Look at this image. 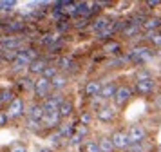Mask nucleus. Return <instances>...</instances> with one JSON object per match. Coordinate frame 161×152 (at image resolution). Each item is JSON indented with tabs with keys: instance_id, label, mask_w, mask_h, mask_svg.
Segmentation results:
<instances>
[{
	"instance_id": "obj_1",
	"label": "nucleus",
	"mask_w": 161,
	"mask_h": 152,
	"mask_svg": "<svg viewBox=\"0 0 161 152\" xmlns=\"http://www.w3.org/2000/svg\"><path fill=\"white\" fill-rule=\"evenodd\" d=\"M152 56H154V51L150 49V47H145V45L134 47V49L127 54V58L132 60V62H136V64H145V62H148Z\"/></svg>"
},
{
	"instance_id": "obj_48",
	"label": "nucleus",
	"mask_w": 161,
	"mask_h": 152,
	"mask_svg": "<svg viewBox=\"0 0 161 152\" xmlns=\"http://www.w3.org/2000/svg\"><path fill=\"white\" fill-rule=\"evenodd\" d=\"M0 105H2V103H0Z\"/></svg>"
},
{
	"instance_id": "obj_47",
	"label": "nucleus",
	"mask_w": 161,
	"mask_h": 152,
	"mask_svg": "<svg viewBox=\"0 0 161 152\" xmlns=\"http://www.w3.org/2000/svg\"><path fill=\"white\" fill-rule=\"evenodd\" d=\"M156 152H161V147H158V149H156Z\"/></svg>"
},
{
	"instance_id": "obj_30",
	"label": "nucleus",
	"mask_w": 161,
	"mask_h": 152,
	"mask_svg": "<svg viewBox=\"0 0 161 152\" xmlns=\"http://www.w3.org/2000/svg\"><path fill=\"white\" fill-rule=\"evenodd\" d=\"M71 65H73V60L69 56H64V58H60V62H58V67L60 69H71Z\"/></svg>"
},
{
	"instance_id": "obj_31",
	"label": "nucleus",
	"mask_w": 161,
	"mask_h": 152,
	"mask_svg": "<svg viewBox=\"0 0 161 152\" xmlns=\"http://www.w3.org/2000/svg\"><path fill=\"white\" fill-rule=\"evenodd\" d=\"M40 127H44V125H42V121L27 120V129H29V130H40Z\"/></svg>"
},
{
	"instance_id": "obj_13",
	"label": "nucleus",
	"mask_w": 161,
	"mask_h": 152,
	"mask_svg": "<svg viewBox=\"0 0 161 152\" xmlns=\"http://www.w3.org/2000/svg\"><path fill=\"white\" fill-rule=\"evenodd\" d=\"M67 83H69V80H67L65 74H56L54 78L51 80V91H56V93H60L64 87H67Z\"/></svg>"
},
{
	"instance_id": "obj_35",
	"label": "nucleus",
	"mask_w": 161,
	"mask_h": 152,
	"mask_svg": "<svg viewBox=\"0 0 161 152\" xmlns=\"http://www.w3.org/2000/svg\"><path fill=\"white\" fill-rule=\"evenodd\" d=\"M74 132H76V134H80L81 138H85V136L89 134V127H85V125H78Z\"/></svg>"
},
{
	"instance_id": "obj_26",
	"label": "nucleus",
	"mask_w": 161,
	"mask_h": 152,
	"mask_svg": "<svg viewBox=\"0 0 161 152\" xmlns=\"http://www.w3.org/2000/svg\"><path fill=\"white\" fill-rule=\"evenodd\" d=\"M103 51H105V53H110V54H116L118 51H119V43L118 42H107L103 45Z\"/></svg>"
},
{
	"instance_id": "obj_7",
	"label": "nucleus",
	"mask_w": 161,
	"mask_h": 152,
	"mask_svg": "<svg viewBox=\"0 0 161 152\" xmlns=\"http://www.w3.org/2000/svg\"><path fill=\"white\" fill-rule=\"evenodd\" d=\"M24 109H25V103H24V100H22V98H15V100H13V101L8 105L6 114H8L9 120H11V118H18L20 114H24Z\"/></svg>"
},
{
	"instance_id": "obj_15",
	"label": "nucleus",
	"mask_w": 161,
	"mask_h": 152,
	"mask_svg": "<svg viewBox=\"0 0 161 152\" xmlns=\"http://www.w3.org/2000/svg\"><path fill=\"white\" fill-rule=\"evenodd\" d=\"M109 25H110V18L109 16H96L94 22H92V31L102 33L103 29H107Z\"/></svg>"
},
{
	"instance_id": "obj_45",
	"label": "nucleus",
	"mask_w": 161,
	"mask_h": 152,
	"mask_svg": "<svg viewBox=\"0 0 161 152\" xmlns=\"http://www.w3.org/2000/svg\"><path fill=\"white\" fill-rule=\"evenodd\" d=\"M147 6H148V7H158V6H159V2H158V0H148V2H147Z\"/></svg>"
},
{
	"instance_id": "obj_4",
	"label": "nucleus",
	"mask_w": 161,
	"mask_h": 152,
	"mask_svg": "<svg viewBox=\"0 0 161 152\" xmlns=\"http://www.w3.org/2000/svg\"><path fill=\"white\" fill-rule=\"evenodd\" d=\"M154 89H156V82H154L152 76H148V78H138V80H136V93L141 94V96L150 94Z\"/></svg>"
},
{
	"instance_id": "obj_43",
	"label": "nucleus",
	"mask_w": 161,
	"mask_h": 152,
	"mask_svg": "<svg viewBox=\"0 0 161 152\" xmlns=\"http://www.w3.org/2000/svg\"><path fill=\"white\" fill-rule=\"evenodd\" d=\"M36 152H54V149H51V147H40V149H36Z\"/></svg>"
},
{
	"instance_id": "obj_23",
	"label": "nucleus",
	"mask_w": 161,
	"mask_h": 152,
	"mask_svg": "<svg viewBox=\"0 0 161 152\" xmlns=\"http://www.w3.org/2000/svg\"><path fill=\"white\" fill-rule=\"evenodd\" d=\"M139 25L141 24H132V22H129V25L123 29V36H134L139 31Z\"/></svg>"
},
{
	"instance_id": "obj_29",
	"label": "nucleus",
	"mask_w": 161,
	"mask_h": 152,
	"mask_svg": "<svg viewBox=\"0 0 161 152\" xmlns=\"http://www.w3.org/2000/svg\"><path fill=\"white\" fill-rule=\"evenodd\" d=\"M83 152H102V150H100V145L96 141H87L85 147H83Z\"/></svg>"
},
{
	"instance_id": "obj_24",
	"label": "nucleus",
	"mask_w": 161,
	"mask_h": 152,
	"mask_svg": "<svg viewBox=\"0 0 161 152\" xmlns=\"http://www.w3.org/2000/svg\"><path fill=\"white\" fill-rule=\"evenodd\" d=\"M56 74H58V67H53V65H47V67H45V71L42 72V76H44L45 80H49V82H51Z\"/></svg>"
},
{
	"instance_id": "obj_25",
	"label": "nucleus",
	"mask_w": 161,
	"mask_h": 152,
	"mask_svg": "<svg viewBox=\"0 0 161 152\" xmlns=\"http://www.w3.org/2000/svg\"><path fill=\"white\" fill-rule=\"evenodd\" d=\"M114 33H116V24H110L107 29H103L102 33H98V38H100V40H105L107 36L114 35Z\"/></svg>"
},
{
	"instance_id": "obj_28",
	"label": "nucleus",
	"mask_w": 161,
	"mask_h": 152,
	"mask_svg": "<svg viewBox=\"0 0 161 152\" xmlns=\"http://www.w3.org/2000/svg\"><path fill=\"white\" fill-rule=\"evenodd\" d=\"M148 42L156 45V47H161V33H150L148 35Z\"/></svg>"
},
{
	"instance_id": "obj_17",
	"label": "nucleus",
	"mask_w": 161,
	"mask_h": 152,
	"mask_svg": "<svg viewBox=\"0 0 161 152\" xmlns=\"http://www.w3.org/2000/svg\"><path fill=\"white\" fill-rule=\"evenodd\" d=\"M42 125L44 127H56V125H60L58 112H45L44 120H42Z\"/></svg>"
},
{
	"instance_id": "obj_19",
	"label": "nucleus",
	"mask_w": 161,
	"mask_h": 152,
	"mask_svg": "<svg viewBox=\"0 0 161 152\" xmlns=\"http://www.w3.org/2000/svg\"><path fill=\"white\" fill-rule=\"evenodd\" d=\"M29 64H31L29 60L18 53V56L11 62V69H13V71H20V69H24V67H29Z\"/></svg>"
},
{
	"instance_id": "obj_12",
	"label": "nucleus",
	"mask_w": 161,
	"mask_h": 152,
	"mask_svg": "<svg viewBox=\"0 0 161 152\" xmlns=\"http://www.w3.org/2000/svg\"><path fill=\"white\" fill-rule=\"evenodd\" d=\"M45 67H47V62L42 60V58H36V60H33L27 67V71L29 74H36V76H42V72L45 71Z\"/></svg>"
},
{
	"instance_id": "obj_39",
	"label": "nucleus",
	"mask_w": 161,
	"mask_h": 152,
	"mask_svg": "<svg viewBox=\"0 0 161 152\" xmlns=\"http://www.w3.org/2000/svg\"><path fill=\"white\" fill-rule=\"evenodd\" d=\"M80 121H81V125H85V127H87L89 123H91V114H89V112L80 114Z\"/></svg>"
},
{
	"instance_id": "obj_8",
	"label": "nucleus",
	"mask_w": 161,
	"mask_h": 152,
	"mask_svg": "<svg viewBox=\"0 0 161 152\" xmlns=\"http://www.w3.org/2000/svg\"><path fill=\"white\" fill-rule=\"evenodd\" d=\"M110 141H112V145H114V149H119V150H127V147L130 145V141H129V136H127L125 132H121V130L112 132Z\"/></svg>"
},
{
	"instance_id": "obj_22",
	"label": "nucleus",
	"mask_w": 161,
	"mask_h": 152,
	"mask_svg": "<svg viewBox=\"0 0 161 152\" xmlns=\"http://www.w3.org/2000/svg\"><path fill=\"white\" fill-rule=\"evenodd\" d=\"M98 145H100V150L102 152H112L114 150V145H112V141H110L109 136H103L100 141H98Z\"/></svg>"
},
{
	"instance_id": "obj_41",
	"label": "nucleus",
	"mask_w": 161,
	"mask_h": 152,
	"mask_svg": "<svg viewBox=\"0 0 161 152\" xmlns=\"http://www.w3.org/2000/svg\"><path fill=\"white\" fill-rule=\"evenodd\" d=\"M9 31H20V29H24V25L20 24V22H13L11 25H8Z\"/></svg>"
},
{
	"instance_id": "obj_46",
	"label": "nucleus",
	"mask_w": 161,
	"mask_h": 152,
	"mask_svg": "<svg viewBox=\"0 0 161 152\" xmlns=\"http://www.w3.org/2000/svg\"><path fill=\"white\" fill-rule=\"evenodd\" d=\"M156 103H158V107L161 109V96H159V98H158V100H156Z\"/></svg>"
},
{
	"instance_id": "obj_20",
	"label": "nucleus",
	"mask_w": 161,
	"mask_h": 152,
	"mask_svg": "<svg viewBox=\"0 0 161 152\" xmlns=\"http://www.w3.org/2000/svg\"><path fill=\"white\" fill-rule=\"evenodd\" d=\"M141 25H143L147 31H152V29H161V18H159V16H150V18H145Z\"/></svg>"
},
{
	"instance_id": "obj_11",
	"label": "nucleus",
	"mask_w": 161,
	"mask_h": 152,
	"mask_svg": "<svg viewBox=\"0 0 161 152\" xmlns=\"http://www.w3.org/2000/svg\"><path fill=\"white\" fill-rule=\"evenodd\" d=\"M116 91H118L116 83H114V82H107V83H103V87H102V91H100V96H98V98H102L103 101L110 100V98H114Z\"/></svg>"
},
{
	"instance_id": "obj_10",
	"label": "nucleus",
	"mask_w": 161,
	"mask_h": 152,
	"mask_svg": "<svg viewBox=\"0 0 161 152\" xmlns=\"http://www.w3.org/2000/svg\"><path fill=\"white\" fill-rule=\"evenodd\" d=\"M102 87H103V83L100 82V80H91V82H87V83H85V87H83V93H85V96H87V98H96V96H100Z\"/></svg>"
},
{
	"instance_id": "obj_21",
	"label": "nucleus",
	"mask_w": 161,
	"mask_h": 152,
	"mask_svg": "<svg viewBox=\"0 0 161 152\" xmlns=\"http://www.w3.org/2000/svg\"><path fill=\"white\" fill-rule=\"evenodd\" d=\"M58 134L64 138V139H65V138L69 139V138L74 134V125H71V123H62L60 129H58Z\"/></svg>"
},
{
	"instance_id": "obj_37",
	"label": "nucleus",
	"mask_w": 161,
	"mask_h": 152,
	"mask_svg": "<svg viewBox=\"0 0 161 152\" xmlns=\"http://www.w3.org/2000/svg\"><path fill=\"white\" fill-rule=\"evenodd\" d=\"M49 139H51V143L54 145V147H56V145H60V143H62V139H64V138L60 136L58 132H54V134H51V138H49Z\"/></svg>"
},
{
	"instance_id": "obj_36",
	"label": "nucleus",
	"mask_w": 161,
	"mask_h": 152,
	"mask_svg": "<svg viewBox=\"0 0 161 152\" xmlns=\"http://www.w3.org/2000/svg\"><path fill=\"white\" fill-rule=\"evenodd\" d=\"M127 152H145V149H143V145H141V143L129 145V147H127Z\"/></svg>"
},
{
	"instance_id": "obj_3",
	"label": "nucleus",
	"mask_w": 161,
	"mask_h": 152,
	"mask_svg": "<svg viewBox=\"0 0 161 152\" xmlns=\"http://www.w3.org/2000/svg\"><path fill=\"white\" fill-rule=\"evenodd\" d=\"M64 100H65V98H64L62 93H54V94H51L49 98H45V101L42 103V107H44L45 112H58V109H60V105H62Z\"/></svg>"
},
{
	"instance_id": "obj_32",
	"label": "nucleus",
	"mask_w": 161,
	"mask_h": 152,
	"mask_svg": "<svg viewBox=\"0 0 161 152\" xmlns=\"http://www.w3.org/2000/svg\"><path fill=\"white\" fill-rule=\"evenodd\" d=\"M81 139H83V138H81V136H80V134H76V132H74L73 136L69 138V143L73 145V147H78V145H80V143H81Z\"/></svg>"
},
{
	"instance_id": "obj_18",
	"label": "nucleus",
	"mask_w": 161,
	"mask_h": 152,
	"mask_svg": "<svg viewBox=\"0 0 161 152\" xmlns=\"http://www.w3.org/2000/svg\"><path fill=\"white\" fill-rule=\"evenodd\" d=\"M22 45V38H2V47L9 51H18V47Z\"/></svg>"
},
{
	"instance_id": "obj_44",
	"label": "nucleus",
	"mask_w": 161,
	"mask_h": 152,
	"mask_svg": "<svg viewBox=\"0 0 161 152\" xmlns=\"http://www.w3.org/2000/svg\"><path fill=\"white\" fill-rule=\"evenodd\" d=\"M54 40H56V38H54V36L47 35V36H45V38H44V40H42V42H44V43H51V42H54Z\"/></svg>"
},
{
	"instance_id": "obj_38",
	"label": "nucleus",
	"mask_w": 161,
	"mask_h": 152,
	"mask_svg": "<svg viewBox=\"0 0 161 152\" xmlns=\"http://www.w3.org/2000/svg\"><path fill=\"white\" fill-rule=\"evenodd\" d=\"M11 7H15V2H13V0H9V2H0V9H4V11H11Z\"/></svg>"
},
{
	"instance_id": "obj_33",
	"label": "nucleus",
	"mask_w": 161,
	"mask_h": 152,
	"mask_svg": "<svg viewBox=\"0 0 161 152\" xmlns=\"http://www.w3.org/2000/svg\"><path fill=\"white\" fill-rule=\"evenodd\" d=\"M15 100V96H13V93H11V91H4V93H2V103H11V101Z\"/></svg>"
},
{
	"instance_id": "obj_5",
	"label": "nucleus",
	"mask_w": 161,
	"mask_h": 152,
	"mask_svg": "<svg viewBox=\"0 0 161 152\" xmlns=\"http://www.w3.org/2000/svg\"><path fill=\"white\" fill-rule=\"evenodd\" d=\"M127 136H129V141L130 145H138V143H143L147 138V130L141 127V125H132L129 132H127Z\"/></svg>"
},
{
	"instance_id": "obj_27",
	"label": "nucleus",
	"mask_w": 161,
	"mask_h": 152,
	"mask_svg": "<svg viewBox=\"0 0 161 152\" xmlns=\"http://www.w3.org/2000/svg\"><path fill=\"white\" fill-rule=\"evenodd\" d=\"M9 152H27V147L22 141H15V143L9 147Z\"/></svg>"
},
{
	"instance_id": "obj_40",
	"label": "nucleus",
	"mask_w": 161,
	"mask_h": 152,
	"mask_svg": "<svg viewBox=\"0 0 161 152\" xmlns=\"http://www.w3.org/2000/svg\"><path fill=\"white\" fill-rule=\"evenodd\" d=\"M16 56H18V51H9V53H6V54H4V58H6V60H9V62H13Z\"/></svg>"
},
{
	"instance_id": "obj_16",
	"label": "nucleus",
	"mask_w": 161,
	"mask_h": 152,
	"mask_svg": "<svg viewBox=\"0 0 161 152\" xmlns=\"http://www.w3.org/2000/svg\"><path fill=\"white\" fill-rule=\"evenodd\" d=\"M73 110H74L73 101H71V100H64V101H62V105H60V109H58L60 120H64V118H69V116L73 114Z\"/></svg>"
},
{
	"instance_id": "obj_34",
	"label": "nucleus",
	"mask_w": 161,
	"mask_h": 152,
	"mask_svg": "<svg viewBox=\"0 0 161 152\" xmlns=\"http://www.w3.org/2000/svg\"><path fill=\"white\" fill-rule=\"evenodd\" d=\"M20 82H22L20 85H22L24 89H33V87H35V80H31V78H22Z\"/></svg>"
},
{
	"instance_id": "obj_6",
	"label": "nucleus",
	"mask_w": 161,
	"mask_h": 152,
	"mask_svg": "<svg viewBox=\"0 0 161 152\" xmlns=\"http://www.w3.org/2000/svg\"><path fill=\"white\" fill-rule=\"evenodd\" d=\"M130 98H132V89L127 85H121V87H118V91H116L112 100H114V103H116L118 107H123Z\"/></svg>"
},
{
	"instance_id": "obj_2",
	"label": "nucleus",
	"mask_w": 161,
	"mask_h": 152,
	"mask_svg": "<svg viewBox=\"0 0 161 152\" xmlns=\"http://www.w3.org/2000/svg\"><path fill=\"white\" fill-rule=\"evenodd\" d=\"M33 91L36 94V98H49V96H51V82L45 80L44 76H38V78L35 80Z\"/></svg>"
},
{
	"instance_id": "obj_14",
	"label": "nucleus",
	"mask_w": 161,
	"mask_h": 152,
	"mask_svg": "<svg viewBox=\"0 0 161 152\" xmlns=\"http://www.w3.org/2000/svg\"><path fill=\"white\" fill-rule=\"evenodd\" d=\"M45 116V110L42 107V103H35V105H31L29 109V120H35V121H42Z\"/></svg>"
},
{
	"instance_id": "obj_42",
	"label": "nucleus",
	"mask_w": 161,
	"mask_h": 152,
	"mask_svg": "<svg viewBox=\"0 0 161 152\" xmlns=\"http://www.w3.org/2000/svg\"><path fill=\"white\" fill-rule=\"evenodd\" d=\"M8 114H6V112H0V127H2V125H6V123H8Z\"/></svg>"
},
{
	"instance_id": "obj_9",
	"label": "nucleus",
	"mask_w": 161,
	"mask_h": 152,
	"mask_svg": "<svg viewBox=\"0 0 161 152\" xmlns=\"http://www.w3.org/2000/svg\"><path fill=\"white\" fill-rule=\"evenodd\" d=\"M116 109L110 107V105H102V107L98 109V112H96V120H100V121H105L109 123L112 121L114 118H116Z\"/></svg>"
}]
</instances>
